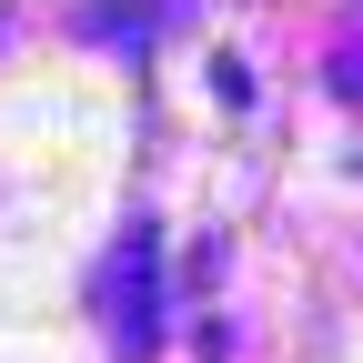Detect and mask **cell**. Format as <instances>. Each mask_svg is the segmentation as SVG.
<instances>
[{
  "label": "cell",
  "instance_id": "6da1fadb",
  "mask_svg": "<svg viewBox=\"0 0 363 363\" xmlns=\"http://www.w3.org/2000/svg\"><path fill=\"white\" fill-rule=\"evenodd\" d=\"M152 333H162V252H152L142 222H131L121 252H111V343H121V363H142Z\"/></svg>",
  "mask_w": 363,
  "mask_h": 363
}]
</instances>
